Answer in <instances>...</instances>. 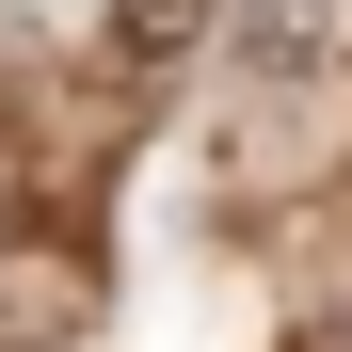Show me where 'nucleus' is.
Wrapping results in <instances>:
<instances>
[{"label":"nucleus","mask_w":352,"mask_h":352,"mask_svg":"<svg viewBox=\"0 0 352 352\" xmlns=\"http://www.w3.org/2000/svg\"><path fill=\"white\" fill-rule=\"evenodd\" d=\"M208 32H224V0H112L96 16V65L112 80H176V65H208Z\"/></svg>","instance_id":"f257e3e1"},{"label":"nucleus","mask_w":352,"mask_h":352,"mask_svg":"<svg viewBox=\"0 0 352 352\" xmlns=\"http://www.w3.org/2000/svg\"><path fill=\"white\" fill-rule=\"evenodd\" d=\"M336 65V0H256V80H320Z\"/></svg>","instance_id":"f03ea898"}]
</instances>
